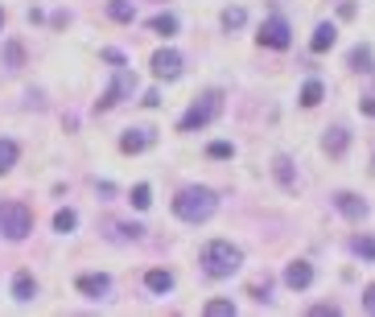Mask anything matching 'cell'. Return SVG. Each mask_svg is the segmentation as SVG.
<instances>
[{
    "label": "cell",
    "mask_w": 375,
    "mask_h": 317,
    "mask_svg": "<svg viewBox=\"0 0 375 317\" xmlns=\"http://www.w3.org/2000/svg\"><path fill=\"white\" fill-rule=\"evenodd\" d=\"M322 95H326V87H322L318 79H309V83L301 87V107H318V103H322Z\"/></svg>",
    "instance_id": "20"
},
{
    "label": "cell",
    "mask_w": 375,
    "mask_h": 317,
    "mask_svg": "<svg viewBox=\"0 0 375 317\" xmlns=\"http://www.w3.org/2000/svg\"><path fill=\"white\" fill-rule=\"evenodd\" d=\"M153 33H161V38H174L178 33V17L174 13H161V17H153V25H148Z\"/></svg>",
    "instance_id": "19"
},
{
    "label": "cell",
    "mask_w": 375,
    "mask_h": 317,
    "mask_svg": "<svg viewBox=\"0 0 375 317\" xmlns=\"http://www.w3.org/2000/svg\"><path fill=\"white\" fill-rule=\"evenodd\" d=\"M206 153H211V157H219V161H227V157H231L235 148H231V144H227V140H215V144H211Z\"/></svg>",
    "instance_id": "28"
},
{
    "label": "cell",
    "mask_w": 375,
    "mask_h": 317,
    "mask_svg": "<svg viewBox=\"0 0 375 317\" xmlns=\"http://www.w3.org/2000/svg\"><path fill=\"white\" fill-rule=\"evenodd\" d=\"M0 66H4L8 75H17V70L25 66V49H21V42H4V54H0Z\"/></svg>",
    "instance_id": "13"
},
{
    "label": "cell",
    "mask_w": 375,
    "mask_h": 317,
    "mask_svg": "<svg viewBox=\"0 0 375 317\" xmlns=\"http://www.w3.org/2000/svg\"><path fill=\"white\" fill-rule=\"evenodd\" d=\"M284 284H289V288H309V284H314V268H309L305 260L289 264V268H284Z\"/></svg>",
    "instance_id": "10"
},
{
    "label": "cell",
    "mask_w": 375,
    "mask_h": 317,
    "mask_svg": "<svg viewBox=\"0 0 375 317\" xmlns=\"http://www.w3.org/2000/svg\"><path fill=\"white\" fill-rule=\"evenodd\" d=\"M206 317H235V305L231 301H211V305H206Z\"/></svg>",
    "instance_id": "26"
},
{
    "label": "cell",
    "mask_w": 375,
    "mask_h": 317,
    "mask_svg": "<svg viewBox=\"0 0 375 317\" xmlns=\"http://www.w3.org/2000/svg\"><path fill=\"white\" fill-rule=\"evenodd\" d=\"M363 309H367V314H375V284H367V288H363Z\"/></svg>",
    "instance_id": "30"
},
{
    "label": "cell",
    "mask_w": 375,
    "mask_h": 317,
    "mask_svg": "<svg viewBox=\"0 0 375 317\" xmlns=\"http://www.w3.org/2000/svg\"><path fill=\"white\" fill-rule=\"evenodd\" d=\"M268 288H273V284H268V276H264V280L252 284V297H256V301H268Z\"/></svg>",
    "instance_id": "29"
},
{
    "label": "cell",
    "mask_w": 375,
    "mask_h": 317,
    "mask_svg": "<svg viewBox=\"0 0 375 317\" xmlns=\"http://www.w3.org/2000/svg\"><path fill=\"white\" fill-rule=\"evenodd\" d=\"M334 206H338V210H342L346 219H355V223H359V219L367 215V202H363L359 194H338V198H334Z\"/></svg>",
    "instance_id": "11"
},
{
    "label": "cell",
    "mask_w": 375,
    "mask_h": 317,
    "mask_svg": "<svg viewBox=\"0 0 375 317\" xmlns=\"http://www.w3.org/2000/svg\"><path fill=\"white\" fill-rule=\"evenodd\" d=\"M219 111H223V95H219V91H206L202 99H194V103H190V111L182 116V124H178V128H182V132H198V128H206Z\"/></svg>",
    "instance_id": "4"
},
{
    "label": "cell",
    "mask_w": 375,
    "mask_h": 317,
    "mask_svg": "<svg viewBox=\"0 0 375 317\" xmlns=\"http://www.w3.org/2000/svg\"><path fill=\"white\" fill-rule=\"evenodd\" d=\"M79 293H87L95 301H103L107 293H112V276H103V272H83L79 276Z\"/></svg>",
    "instance_id": "8"
},
{
    "label": "cell",
    "mask_w": 375,
    "mask_h": 317,
    "mask_svg": "<svg viewBox=\"0 0 375 317\" xmlns=\"http://www.w3.org/2000/svg\"><path fill=\"white\" fill-rule=\"evenodd\" d=\"M17 157H21L17 140H0V173H8V169L17 165Z\"/></svg>",
    "instance_id": "21"
},
{
    "label": "cell",
    "mask_w": 375,
    "mask_h": 317,
    "mask_svg": "<svg viewBox=\"0 0 375 317\" xmlns=\"http://www.w3.org/2000/svg\"><path fill=\"white\" fill-rule=\"evenodd\" d=\"M107 17H112V21H120V25H132L137 8H132L128 0H107Z\"/></svg>",
    "instance_id": "18"
},
{
    "label": "cell",
    "mask_w": 375,
    "mask_h": 317,
    "mask_svg": "<svg viewBox=\"0 0 375 317\" xmlns=\"http://www.w3.org/2000/svg\"><path fill=\"white\" fill-rule=\"evenodd\" d=\"M346 144H351V132H346V128H330L326 140H322V148H326L330 157H342V153H346Z\"/></svg>",
    "instance_id": "16"
},
{
    "label": "cell",
    "mask_w": 375,
    "mask_h": 317,
    "mask_svg": "<svg viewBox=\"0 0 375 317\" xmlns=\"http://www.w3.org/2000/svg\"><path fill=\"white\" fill-rule=\"evenodd\" d=\"M75 226H79V215H75V210H70V206H66V210H58V215H54V231H62V235H70V231H75Z\"/></svg>",
    "instance_id": "23"
},
{
    "label": "cell",
    "mask_w": 375,
    "mask_h": 317,
    "mask_svg": "<svg viewBox=\"0 0 375 317\" xmlns=\"http://www.w3.org/2000/svg\"><path fill=\"white\" fill-rule=\"evenodd\" d=\"M243 21H247L243 8H227V13H223V25H227V29H243Z\"/></svg>",
    "instance_id": "27"
},
{
    "label": "cell",
    "mask_w": 375,
    "mask_h": 317,
    "mask_svg": "<svg viewBox=\"0 0 375 317\" xmlns=\"http://www.w3.org/2000/svg\"><path fill=\"white\" fill-rule=\"evenodd\" d=\"M289 42H293V29H289L284 17H268V21L260 25V45H268V49H289Z\"/></svg>",
    "instance_id": "6"
},
{
    "label": "cell",
    "mask_w": 375,
    "mask_h": 317,
    "mask_svg": "<svg viewBox=\"0 0 375 317\" xmlns=\"http://www.w3.org/2000/svg\"><path fill=\"white\" fill-rule=\"evenodd\" d=\"M239 264H243V252L235 247L231 239H211V243L202 247V268H206V276H215V280L235 276Z\"/></svg>",
    "instance_id": "2"
},
{
    "label": "cell",
    "mask_w": 375,
    "mask_h": 317,
    "mask_svg": "<svg viewBox=\"0 0 375 317\" xmlns=\"http://www.w3.org/2000/svg\"><path fill=\"white\" fill-rule=\"evenodd\" d=\"M351 70H375V54H372V45H355L351 49Z\"/></svg>",
    "instance_id": "17"
},
{
    "label": "cell",
    "mask_w": 375,
    "mask_h": 317,
    "mask_svg": "<svg viewBox=\"0 0 375 317\" xmlns=\"http://www.w3.org/2000/svg\"><path fill=\"white\" fill-rule=\"evenodd\" d=\"M33 231V210L25 202H0V235L4 239H25Z\"/></svg>",
    "instance_id": "3"
},
{
    "label": "cell",
    "mask_w": 375,
    "mask_h": 317,
    "mask_svg": "<svg viewBox=\"0 0 375 317\" xmlns=\"http://www.w3.org/2000/svg\"><path fill=\"white\" fill-rule=\"evenodd\" d=\"M273 169H277V178H281L284 190H297V178H293V161H289V157H277V161H273Z\"/></svg>",
    "instance_id": "22"
},
{
    "label": "cell",
    "mask_w": 375,
    "mask_h": 317,
    "mask_svg": "<svg viewBox=\"0 0 375 317\" xmlns=\"http://www.w3.org/2000/svg\"><path fill=\"white\" fill-rule=\"evenodd\" d=\"M334 42H338V29H334L330 21H322V25L314 29V42H309V49H314V54H326Z\"/></svg>",
    "instance_id": "14"
},
{
    "label": "cell",
    "mask_w": 375,
    "mask_h": 317,
    "mask_svg": "<svg viewBox=\"0 0 375 317\" xmlns=\"http://www.w3.org/2000/svg\"><path fill=\"white\" fill-rule=\"evenodd\" d=\"M144 288H148V293H169V288H174V272H165V268L144 272Z\"/></svg>",
    "instance_id": "15"
},
{
    "label": "cell",
    "mask_w": 375,
    "mask_h": 317,
    "mask_svg": "<svg viewBox=\"0 0 375 317\" xmlns=\"http://www.w3.org/2000/svg\"><path fill=\"white\" fill-rule=\"evenodd\" d=\"M215 206H219V198H215V190H206V185H186V190L174 198V215H178L182 223H206V219L215 215Z\"/></svg>",
    "instance_id": "1"
},
{
    "label": "cell",
    "mask_w": 375,
    "mask_h": 317,
    "mask_svg": "<svg viewBox=\"0 0 375 317\" xmlns=\"http://www.w3.org/2000/svg\"><path fill=\"white\" fill-rule=\"evenodd\" d=\"M0 29H4V8H0Z\"/></svg>",
    "instance_id": "33"
},
{
    "label": "cell",
    "mask_w": 375,
    "mask_h": 317,
    "mask_svg": "<svg viewBox=\"0 0 375 317\" xmlns=\"http://www.w3.org/2000/svg\"><path fill=\"white\" fill-rule=\"evenodd\" d=\"M351 247H355V256H363V260H375V235H359Z\"/></svg>",
    "instance_id": "24"
},
{
    "label": "cell",
    "mask_w": 375,
    "mask_h": 317,
    "mask_svg": "<svg viewBox=\"0 0 375 317\" xmlns=\"http://www.w3.org/2000/svg\"><path fill=\"white\" fill-rule=\"evenodd\" d=\"M13 297H17L21 305L38 297V280H33V272H17V276H13Z\"/></svg>",
    "instance_id": "12"
},
{
    "label": "cell",
    "mask_w": 375,
    "mask_h": 317,
    "mask_svg": "<svg viewBox=\"0 0 375 317\" xmlns=\"http://www.w3.org/2000/svg\"><path fill=\"white\" fill-rule=\"evenodd\" d=\"M309 314H314V317H334V314H338V305H314V309H309Z\"/></svg>",
    "instance_id": "31"
},
{
    "label": "cell",
    "mask_w": 375,
    "mask_h": 317,
    "mask_svg": "<svg viewBox=\"0 0 375 317\" xmlns=\"http://www.w3.org/2000/svg\"><path fill=\"white\" fill-rule=\"evenodd\" d=\"M359 107H363V111H367V116H375V99H363V103H359Z\"/></svg>",
    "instance_id": "32"
},
{
    "label": "cell",
    "mask_w": 375,
    "mask_h": 317,
    "mask_svg": "<svg viewBox=\"0 0 375 317\" xmlns=\"http://www.w3.org/2000/svg\"><path fill=\"white\" fill-rule=\"evenodd\" d=\"M132 91H137V75H132V70L120 62V66H116V79H112V87L103 91V99H99L95 107H99V111H112V107H116V103H124Z\"/></svg>",
    "instance_id": "5"
},
{
    "label": "cell",
    "mask_w": 375,
    "mask_h": 317,
    "mask_svg": "<svg viewBox=\"0 0 375 317\" xmlns=\"http://www.w3.org/2000/svg\"><path fill=\"white\" fill-rule=\"evenodd\" d=\"M132 206H137V210H148V206H153V190H148V185H132Z\"/></svg>",
    "instance_id": "25"
},
{
    "label": "cell",
    "mask_w": 375,
    "mask_h": 317,
    "mask_svg": "<svg viewBox=\"0 0 375 317\" xmlns=\"http://www.w3.org/2000/svg\"><path fill=\"white\" fill-rule=\"evenodd\" d=\"M153 140H157V136L148 132V128H132V132L120 136V153H144Z\"/></svg>",
    "instance_id": "9"
},
{
    "label": "cell",
    "mask_w": 375,
    "mask_h": 317,
    "mask_svg": "<svg viewBox=\"0 0 375 317\" xmlns=\"http://www.w3.org/2000/svg\"><path fill=\"white\" fill-rule=\"evenodd\" d=\"M153 75H157V79H178V75H182V54H178V49L153 54Z\"/></svg>",
    "instance_id": "7"
}]
</instances>
